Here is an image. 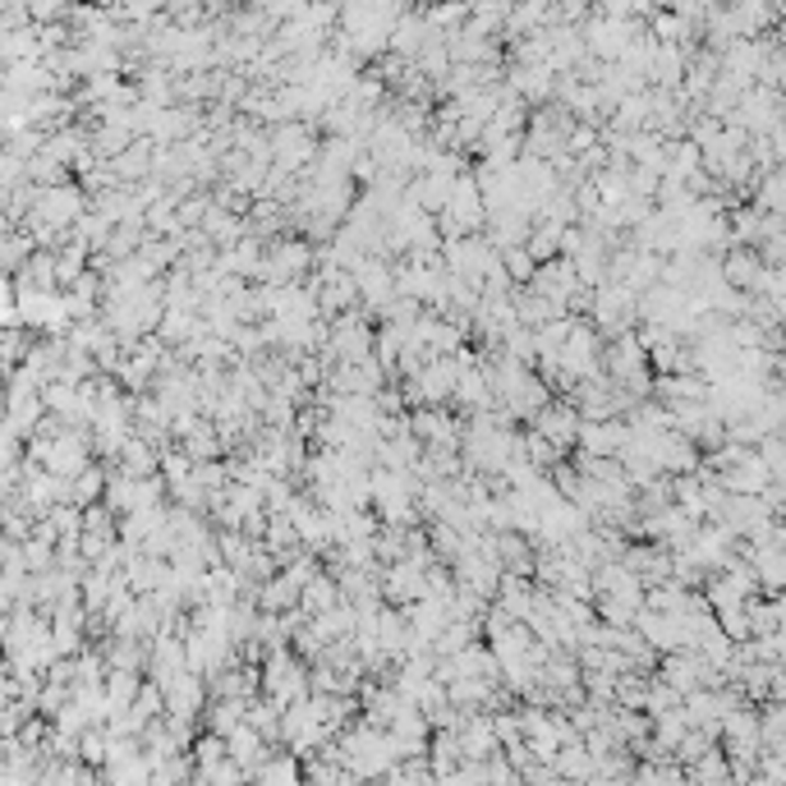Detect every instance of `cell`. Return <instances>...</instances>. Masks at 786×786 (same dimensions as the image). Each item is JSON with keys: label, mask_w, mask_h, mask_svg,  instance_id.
I'll use <instances>...</instances> for the list:
<instances>
[{"label": "cell", "mask_w": 786, "mask_h": 786, "mask_svg": "<svg viewBox=\"0 0 786 786\" xmlns=\"http://www.w3.org/2000/svg\"><path fill=\"white\" fill-rule=\"evenodd\" d=\"M249 782H254V786H304V769H300L295 754L277 750V754H267V759L258 763Z\"/></svg>", "instance_id": "7a4b0ae2"}, {"label": "cell", "mask_w": 786, "mask_h": 786, "mask_svg": "<svg viewBox=\"0 0 786 786\" xmlns=\"http://www.w3.org/2000/svg\"><path fill=\"white\" fill-rule=\"evenodd\" d=\"M529 429L543 442H552L561 456H571L575 451V433H579V414H575L571 400H548V406L533 414Z\"/></svg>", "instance_id": "6da1fadb"}, {"label": "cell", "mask_w": 786, "mask_h": 786, "mask_svg": "<svg viewBox=\"0 0 786 786\" xmlns=\"http://www.w3.org/2000/svg\"><path fill=\"white\" fill-rule=\"evenodd\" d=\"M102 492H106V469H102V465H87L83 474L70 479V506H74V511L97 506V502H102Z\"/></svg>", "instance_id": "277c9868"}, {"label": "cell", "mask_w": 786, "mask_h": 786, "mask_svg": "<svg viewBox=\"0 0 786 786\" xmlns=\"http://www.w3.org/2000/svg\"><path fill=\"white\" fill-rule=\"evenodd\" d=\"M502 272L511 277L515 290H525V285L533 281V272H538V262H533L525 249H506V254H502Z\"/></svg>", "instance_id": "5b68a950"}, {"label": "cell", "mask_w": 786, "mask_h": 786, "mask_svg": "<svg viewBox=\"0 0 786 786\" xmlns=\"http://www.w3.org/2000/svg\"><path fill=\"white\" fill-rule=\"evenodd\" d=\"M336 602H341V594H336V579H331L327 571H318V575H313L304 589H300V612H304V617H318V612L336 608Z\"/></svg>", "instance_id": "3957f363"}]
</instances>
